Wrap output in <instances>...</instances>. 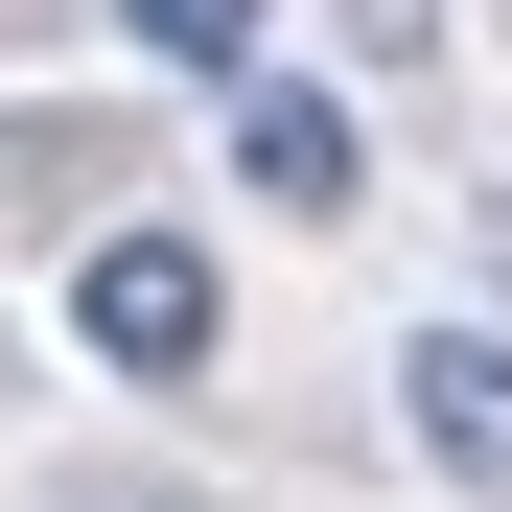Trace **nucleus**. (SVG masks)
<instances>
[{"instance_id":"nucleus-1","label":"nucleus","mask_w":512,"mask_h":512,"mask_svg":"<svg viewBox=\"0 0 512 512\" xmlns=\"http://www.w3.org/2000/svg\"><path fill=\"white\" fill-rule=\"evenodd\" d=\"M70 350L94 373H210V256L187 233H94L70 256Z\"/></svg>"},{"instance_id":"nucleus-2","label":"nucleus","mask_w":512,"mask_h":512,"mask_svg":"<svg viewBox=\"0 0 512 512\" xmlns=\"http://www.w3.org/2000/svg\"><path fill=\"white\" fill-rule=\"evenodd\" d=\"M396 419H419V466H443L466 512H512V350H489V326H419V350H396Z\"/></svg>"},{"instance_id":"nucleus-3","label":"nucleus","mask_w":512,"mask_h":512,"mask_svg":"<svg viewBox=\"0 0 512 512\" xmlns=\"http://www.w3.org/2000/svg\"><path fill=\"white\" fill-rule=\"evenodd\" d=\"M233 187L256 210H350V117H326L303 70H256V94H233Z\"/></svg>"},{"instance_id":"nucleus-4","label":"nucleus","mask_w":512,"mask_h":512,"mask_svg":"<svg viewBox=\"0 0 512 512\" xmlns=\"http://www.w3.org/2000/svg\"><path fill=\"white\" fill-rule=\"evenodd\" d=\"M117 24H140L163 70H233V94H256V0H117Z\"/></svg>"}]
</instances>
